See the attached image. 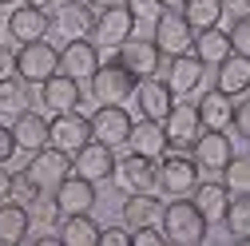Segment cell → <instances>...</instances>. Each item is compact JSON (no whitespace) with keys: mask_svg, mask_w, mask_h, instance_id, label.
Returning a JSON list of instances; mask_svg holds the SVG:
<instances>
[{"mask_svg":"<svg viewBox=\"0 0 250 246\" xmlns=\"http://www.w3.org/2000/svg\"><path fill=\"white\" fill-rule=\"evenodd\" d=\"M191 199H195V206L203 210V219L214 226V223H223V214H227V206H230V191L223 187V183H195V191H191Z\"/></svg>","mask_w":250,"mask_h":246,"instance_id":"4316f807","label":"cell"},{"mask_svg":"<svg viewBox=\"0 0 250 246\" xmlns=\"http://www.w3.org/2000/svg\"><path fill=\"white\" fill-rule=\"evenodd\" d=\"M24 4H36V8H48V4H56V0H24Z\"/></svg>","mask_w":250,"mask_h":246,"instance_id":"681fc988","label":"cell"},{"mask_svg":"<svg viewBox=\"0 0 250 246\" xmlns=\"http://www.w3.org/2000/svg\"><path fill=\"white\" fill-rule=\"evenodd\" d=\"M155 24V48L163 56H179V52H191V40H195V28L187 24V16L179 8H163L159 16L151 20Z\"/></svg>","mask_w":250,"mask_h":246,"instance_id":"52a82bcc","label":"cell"},{"mask_svg":"<svg viewBox=\"0 0 250 246\" xmlns=\"http://www.w3.org/2000/svg\"><path fill=\"white\" fill-rule=\"evenodd\" d=\"M8 195H12V171H8L4 163H0V203H4Z\"/></svg>","mask_w":250,"mask_h":246,"instance_id":"ee69618b","label":"cell"},{"mask_svg":"<svg viewBox=\"0 0 250 246\" xmlns=\"http://www.w3.org/2000/svg\"><path fill=\"white\" fill-rule=\"evenodd\" d=\"M28 242H36V246H60V234H52V230H40V234H28Z\"/></svg>","mask_w":250,"mask_h":246,"instance_id":"f6af8a7d","label":"cell"},{"mask_svg":"<svg viewBox=\"0 0 250 246\" xmlns=\"http://www.w3.org/2000/svg\"><path fill=\"white\" fill-rule=\"evenodd\" d=\"M227 36H230V52L250 56V16H234V24L227 28Z\"/></svg>","mask_w":250,"mask_h":246,"instance_id":"d590c367","label":"cell"},{"mask_svg":"<svg viewBox=\"0 0 250 246\" xmlns=\"http://www.w3.org/2000/svg\"><path fill=\"white\" fill-rule=\"evenodd\" d=\"M218 175H223L218 183H223L230 195H250V155H230Z\"/></svg>","mask_w":250,"mask_h":246,"instance_id":"836d02e7","label":"cell"},{"mask_svg":"<svg viewBox=\"0 0 250 246\" xmlns=\"http://www.w3.org/2000/svg\"><path fill=\"white\" fill-rule=\"evenodd\" d=\"M163 131H167V143L171 147H191V139L203 131V123H199V107L195 103H171L167 119H163Z\"/></svg>","mask_w":250,"mask_h":246,"instance_id":"7402d4cb","label":"cell"},{"mask_svg":"<svg viewBox=\"0 0 250 246\" xmlns=\"http://www.w3.org/2000/svg\"><path fill=\"white\" fill-rule=\"evenodd\" d=\"M159 4H163V8H183L187 0H159Z\"/></svg>","mask_w":250,"mask_h":246,"instance_id":"c3c4849f","label":"cell"},{"mask_svg":"<svg viewBox=\"0 0 250 246\" xmlns=\"http://www.w3.org/2000/svg\"><path fill=\"white\" fill-rule=\"evenodd\" d=\"M223 226L230 242H250V195H230V206L223 214Z\"/></svg>","mask_w":250,"mask_h":246,"instance_id":"4dcf8cb0","label":"cell"},{"mask_svg":"<svg viewBox=\"0 0 250 246\" xmlns=\"http://www.w3.org/2000/svg\"><path fill=\"white\" fill-rule=\"evenodd\" d=\"M159 226H163V234H167V246H203V242H207V230H210V223L203 219V210L195 206L191 195L163 203Z\"/></svg>","mask_w":250,"mask_h":246,"instance_id":"6da1fadb","label":"cell"},{"mask_svg":"<svg viewBox=\"0 0 250 246\" xmlns=\"http://www.w3.org/2000/svg\"><path fill=\"white\" fill-rule=\"evenodd\" d=\"M12 72L28 83H44L48 76L60 72V48H52L48 40H32V44H16V64Z\"/></svg>","mask_w":250,"mask_h":246,"instance_id":"3957f363","label":"cell"},{"mask_svg":"<svg viewBox=\"0 0 250 246\" xmlns=\"http://www.w3.org/2000/svg\"><path fill=\"white\" fill-rule=\"evenodd\" d=\"M111 179H115L127 195H135V191H155V159L131 151V155L115 159V175H111Z\"/></svg>","mask_w":250,"mask_h":246,"instance_id":"d6986e66","label":"cell"},{"mask_svg":"<svg viewBox=\"0 0 250 246\" xmlns=\"http://www.w3.org/2000/svg\"><path fill=\"white\" fill-rule=\"evenodd\" d=\"M230 127L250 143V100H242V103H234V119H230Z\"/></svg>","mask_w":250,"mask_h":246,"instance_id":"ab89813d","label":"cell"},{"mask_svg":"<svg viewBox=\"0 0 250 246\" xmlns=\"http://www.w3.org/2000/svg\"><path fill=\"white\" fill-rule=\"evenodd\" d=\"M87 119H91V139H100L107 147H123L127 135H131V127H135L131 111L123 107V103H100Z\"/></svg>","mask_w":250,"mask_h":246,"instance_id":"8992f818","label":"cell"},{"mask_svg":"<svg viewBox=\"0 0 250 246\" xmlns=\"http://www.w3.org/2000/svg\"><path fill=\"white\" fill-rule=\"evenodd\" d=\"M72 171L83 175V179H91V183L111 179V175H115V147H107V143H100V139H87L76 155H72Z\"/></svg>","mask_w":250,"mask_h":246,"instance_id":"2e32d148","label":"cell"},{"mask_svg":"<svg viewBox=\"0 0 250 246\" xmlns=\"http://www.w3.org/2000/svg\"><path fill=\"white\" fill-rule=\"evenodd\" d=\"M191 52L203 60L207 68H218L223 60L230 56V36H227V28H203V32H195V40H191Z\"/></svg>","mask_w":250,"mask_h":246,"instance_id":"f1b7e54d","label":"cell"},{"mask_svg":"<svg viewBox=\"0 0 250 246\" xmlns=\"http://www.w3.org/2000/svg\"><path fill=\"white\" fill-rule=\"evenodd\" d=\"M135 36V16L127 4H111V8H100L96 12V28H91V40L100 48H119L123 40Z\"/></svg>","mask_w":250,"mask_h":246,"instance_id":"ba28073f","label":"cell"},{"mask_svg":"<svg viewBox=\"0 0 250 246\" xmlns=\"http://www.w3.org/2000/svg\"><path fill=\"white\" fill-rule=\"evenodd\" d=\"M115 60L123 68H127L135 80H147V76H159V68H163V52L155 48V40H123L119 48H115Z\"/></svg>","mask_w":250,"mask_h":246,"instance_id":"8fae6325","label":"cell"},{"mask_svg":"<svg viewBox=\"0 0 250 246\" xmlns=\"http://www.w3.org/2000/svg\"><path fill=\"white\" fill-rule=\"evenodd\" d=\"M100 246H131V230L107 226V230H100Z\"/></svg>","mask_w":250,"mask_h":246,"instance_id":"60d3db41","label":"cell"},{"mask_svg":"<svg viewBox=\"0 0 250 246\" xmlns=\"http://www.w3.org/2000/svg\"><path fill=\"white\" fill-rule=\"evenodd\" d=\"M230 155H234V143H230L227 131H210V127H203V131L191 139V159L199 163V171H223Z\"/></svg>","mask_w":250,"mask_h":246,"instance_id":"9a60e30c","label":"cell"},{"mask_svg":"<svg viewBox=\"0 0 250 246\" xmlns=\"http://www.w3.org/2000/svg\"><path fill=\"white\" fill-rule=\"evenodd\" d=\"M60 230V246H100V223L91 219V210H83V214H60V223H56Z\"/></svg>","mask_w":250,"mask_h":246,"instance_id":"d4e9b609","label":"cell"},{"mask_svg":"<svg viewBox=\"0 0 250 246\" xmlns=\"http://www.w3.org/2000/svg\"><path fill=\"white\" fill-rule=\"evenodd\" d=\"M96 28V8L87 0H60L56 12H52V32L64 36V40H80V36H91Z\"/></svg>","mask_w":250,"mask_h":246,"instance_id":"9c48e42d","label":"cell"},{"mask_svg":"<svg viewBox=\"0 0 250 246\" xmlns=\"http://www.w3.org/2000/svg\"><path fill=\"white\" fill-rule=\"evenodd\" d=\"M28 100H32V96H28V80H20L16 72L12 76H0V115H20L24 107H28Z\"/></svg>","mask_w":250,"mask_h":246,"instance_id":"1f68e13d","label":"cell"},{"mask_svg":"<svg viewBox=\"0 0 250 246\" xmlns=\"http://www.w3.org/2000/svg\"><path fill=\"white\" fill-rule=\"evenodd\" d=\"M4 32L16 40V44H32V40H44L52 32V16L48 8H36V4H16L8 12V24Z\"/></svg>","mask_w":250,"mask_h":246,"instance_id":"4fadbf2b","label":"cell"},{"mask_svg":"<svg viewBox=\"0 0 250 246\" xmlns=\"http://www.w3.org/2000/svg\"><path fill=\"white\" fill-rule=\"evenodd\" d=\"M223 4H227L234 16H250V0H223Z\"/></svg>","mask_w":250,"mask_h":246,"instance_id":"bcb514c9","label":"cell"},{"mask_svg":"<svg viewBox=\"0 0 250 246\" xmlns=\"http://www.w3.org/2000/svg\"><path fill=\"white\" fill-rule=\"evenodd\" d=\"M119 219H123L127 230H135V226H159V219H163V199L151 195V191H135V195H127Z\"/></svg>","mask_w":250,"mask_h":246,"instance_id":"603a6c76","label":"cell"},{"mask_svg":"<svg viewBox=\"0 0 250 246\" xmlns=\"http://www.w3.org/2000/svg\"><path fill=\"white\" fill-rule=\"evenodd\" d=\"M123 4L131 8V16H135V24H139V20H155V16L163 12V4H159V0H123Z\"/></svg>","mask_w":250,"mask_h":246,"instance_id":"f35d334b","label":"cell"},{"mask_svg":"<svg viewBox=\"0 0 250 246\" xmlns=\"http://www.w3.org/2000/svg\"><path fill=\"white\" fill-rule=\"evenodd\" d=\"M52 199H56V210H60V214H83V210L96 206L100 195H96V183H91V179H83V175L72 171V175L52 191Z\"/></svg>","mask_w":250,"mask_h":246,"instance_id":"ac0fdd59","label":"cell"},{"mask_svg":"<svg viewBox=\"0 0 250 246\" xmlns=\"http://www.w3.org/2000/svg\"><path fill=\"white\" fill-rule=\"evenodd\" d=\"M91 139V119L80 115V111H60L48 119V143L68 151V155H76V151Z\"/></svg>","mask_w":250,"mask_h":246,"instance_id":"30bf717a","label":"cell"},{"mask_svg":"<svg viewBox=\"0 0 250 246\" xmlns=\"http://www.w3.org/2000/svg\"><path fill=\"white\" fill-rule=\"evenodd\" d=\"M40 103H44L48 115L80 111V103H83V87H80V80H72V76H64V72H56V76H48V80L40 83Z\"/></svg>","mask_w":250,"mask_h":246,"instance_id":"5bb4252c","label":"cell"},{"mask_svg":"<svg viewBox=\"0 0 250 246\" xmlns=\"http://www.w3.org/2000/svg\"><path fill=\"white\" fill-rule=\"evenodd\" d=\"M12 151H16L12 127H4V123H0V163H8V159H12Z\"/></svg>","mask_w":250,"mask_h":246,"instance_id":"b9f144b4","label":"cell"},{"mask_svg":"<svg viewBox=\"0 0 250 246\" xmlns=\"http://www.w3.org/2000/svg\"><path fill=\"white\" fill-rule=\"evenodd\" d=\"M131 100H135V107H139V119H155V123H163L167 111H171V103H175V91L167 87V80L147 76V80L135 83Z\"/></svg>","mask_w":250,"mask_h":246,"instance_id":"7c38bea8","label":"cell"},{"mask_svg":"<svg viewBox=\"0 0 250 246\" xmlns=\"http://www.w3.org/2000/svg\"><path fill=\"white\" fill-rule=\"evenodd\" d=\"M179 12L187 16V24H191L195 32H203V28H214L218 20H223L227 4H223V0H187Z\"/></svg>","mask_w":250,"mask_h":246,"instance_id":"d6a6232c","label":"cell"},{"mask_svg":"<svg viewBox=\"0 0 250 246\" xmlns=\"http://www.w3.org/2000/svg\"><path fill=\"white\" fill-rule=\"evenodd\" d=\"M36 195H44V191L36 187L32 179H28V171H16V175H12V195H8V199H16V203H24V206H28Z\"/></svg>","mask_w":250,"mask_h":246,"instance_id":"8d00e7d4","label":"cell"},{"mask_svg":"<svg viewBox=\"0 0 250 246\" xmlns=\"http://www.w3.org/2000/svg\"><path fill=\"white\" fill-rule=\"evenodd\" d=\"M12 64H16V52L0 44V76H12Z\"/></svg>","mask_w":250,"mask_h":246,"instance_id":"7bdbcfd3","label":"cell"},{"mask_svg":"<svg viewBox=\"0 0 250 246\" xmlns=\"http://www.w3.org/2000/svg\"><path fill=\"white\" fill-rule=\"evenodd\" d=\"M131 246H167V234H163V226H135Z\"/></svg>","mask_w":250,"mask_h":246,"instance_id":"74e56055","label":"cell"},{"mask_svg":"<svg viewBox=\"0 0 250 246\" xmlns=\"http://www.w3.org/2000/svg\"><path fill=\"white\" fill-rule=\"evenodd\" d=\"M167 87L175 91V96H191V91L203 83V72L207 64L195 56V52H179V56H167Z\"/></svg>","mask_w":250,"mask_h":246,"instance_id":"ffe728a7","label":"cell"},{"mask_svg":"<svg viewBox=\"0 0 250 246\" xmlns=\"http://www.w3.org/2000/svg\"><path fill=\"white\" fill-rule=\"evenodd\" d=\"M214 87L223 91V96H246L250 91V56H238V52H230L223 64L214 68Z\"/></svg>","mask_w":250,"mask_h":246,"instance_id":"cb8c5ba5","label":"cell"},{"mask_svg":"<svg viewBox=\"0 0 250 246\" xmlns=\"http://www.w3.org/2000/svg\"><path fill=\"white\" fill-rule=\"evenodd\" d=\"M24 171H28V179H32L44 195H52V191L60 187V183H64V179L72 175V155L48 143V147L32 151V163H28Z\"/></svg>","mask_w":250,"mask_h":246,"instance_id":"5b68a950","label":"cell"},{"mask_svg":"<svg viewBox=\"0 0 250 246\" xmlns=\"http://www.w3.org/2000/svg\"><path fill=\"white\" fill-rule=\"evenodd\" d=\"M195 107H199V123H203V127H210V131H227L230 119H234V100L223 96L218 87H210Z\"/></svg>","mask_w":250,"mask_h":246,"instance_id":"83f0119b","label":"cell"},{"mask_svg":"<svg viewBox=\"0 0 250 246\" xmlns=\"http://www.w3.org/2000/svg\"><path fill=\"white\" fill-rule=\"evenodd\" d=\"M91 8H111V4H123V0H87Z\"/></svg>","mask_w":250,"mask_h":246,"instance_id":"7dc6e473","label":"cell"},{"mask_svg":"<svg viewBox=\"0 0 250 246\" xmlns=\"http://www.w3.org/2000/svg\"><path fill=\"white\" fill-rule=\"evenodd\" d=\"M127 143H131V151H139V155H147V159H159L163 151L171 147L163 123H155V119H139L131 127V135H127Z\"/></svg>","mask_w":250,"mask_h":246,"instance_id":"f546056e","label":"cell"},{"mask_svg":"<svg viewBox=\"0 0 250 246\" xmlns=\"http://www.w3.org/2000/svg\"><path fill=\"white\" fill-rule=\"evenodd\" d=\"M0 4H16V0H0Z\"/></svg>","mask_w":250,"mask_h":246,"instance_id":"f907efd6","label":"cell"},{"mask_svg":"<svg viewBox=\"0 0 250 246\" xmlns=\"http://www.w3.org/2000/svg\"><path fill=\"white\" fill-rule=\"evenodd\" d=\"M199 179H203L199 163L191 155H183V151H175V147H167L163 155L155 159V187H159L163 195H171V199L191 195Z\"/></svg>","mask_w":250,"mask_h":246,"instance_id":"7a4b0ae2","label":"cell"},{"mask_svg":"<svg viewBox=\"0 0 250 246\" xmlns=\"http://www.w3.org/2000/svg\"><path fill=\"white\" fill-rule=\"evenodd\" d=\"M100 68V44L96 40H87V36H80V40H64V48H60V72L64 76H72V80H91V72Z\"/></svg>","mask_w":250,"mask_h":246,"instance_id":"e0dca14e","label":"cell"},{"mask_svg":"<svg viewBox=\"0 0 250 246\" xmlns=\"http://www.w3.org/2000/svg\"><path fill=\"white\" fill-rule=\"evenodd\" d=\"M28 219H32V226H56V223H60L56 199H52V195H36L32 203H28Z\"/></svg>","mask_w":250,"mask_h":246,"instance_id":"e575fe53","label":"cell"},{"mask_svg":"<svg viewBox=\"0 0 250 246\" xmlns=\"http://www.w3.org/2000/svg\"><path fill=\"white\" fill-rule=\"evenodd\" d=\"M91 100L96 103H123V100H131V91H135V76L119 64V60H107V64H100L96 72H91Z\"/></svg>","mask_w":250,"mask_h":246,"instance_id":"277c9868","label":"cell"},{"mask_svg":"<svg viewBox=\"0 0 250 246\" xmlns=\"http://www.w3.org/2000/svg\"><path fill=\"white\" fill-rule=\"evenodd\" d=\"M12 139H16V151H40L48 147V115L44 111H32L24 107L20 115H12Z\"/></svg>","mask_w":250,"mask_h":246,"instance_id":"44dd1931","label":"cell"},{"mask_svg":"<svg viewBox=\"0 0 250 246\" xmlns=\"http://www.w3.org/2000/svg\"><path fill=\"white\" fill-rule=\"evenodd\" d=\"M32 234V219H28V206L16 199L0 203V246H20Z\"/></svg>","mask_w":250,"mask_h":246,"instance_id":"484cf974","label":"cell"}]
</instances>
